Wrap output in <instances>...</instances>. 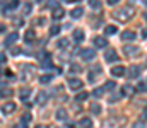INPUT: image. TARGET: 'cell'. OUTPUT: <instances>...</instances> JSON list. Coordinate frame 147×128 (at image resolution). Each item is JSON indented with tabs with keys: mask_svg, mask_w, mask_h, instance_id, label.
<instances>
[{
	"mask_svg": "<svg viewBox=\"0 0 147 128\" xmlns=\"http://www.w3.org/2000/svg\"><path fill=\"white\" fill-rule=\"evenodd\" d=\"M134 15H135V10L127 9V7H123V9H120V10H115V12H113V19H115V21H118V22H127V21H130Z\"/></svg>",
	"mask_w": 147,
	"mask_h": 128,
	"instance_id": "1",
	"label": "cell"
},
{
	"mask_svg": "<svg viewBox=\"0 0 147 128\" xmlns=\"http://www.w3.org/2000/svg\"><path fill=\"white\" fill-rule=\"evenodd\" d=\"M80 56H82V60L89 62V60H94L96 58V51L91 50V48H86V50H80Z\"/></svg>",
	"mask_w": 147,
	"mask_h": 128,
	"instance_id": "2",
	"label": "cell"
},
{
	"mask_svg": "<svg viewBox=\"0 0 147 128\" xmlns=\"http://www.w3.org/2000/svg\"><path fill=\"white\" fill-rule=\"evenodd\" d=\"M82 85H84V82H82L80 79H75V77L69 79V87H70L72 90H79V89H82Z\"/></svg>",
	"mask_w": 147,
	"mask_h": 128,
	"instance_id": "3",
	"label": "cell"
},
{
	"mask_svg": "<svg viewBox=\"0 0 147 128\" xmlns=\"http://www.w3.org/2000/svg\"><path fill=\"white\" fill-rule=\"evenodd\" d=\"M125 74H127V68H125L123 65H116V67L111 68V75H113V77H121V75H125Z\"/></svg>",
	"mask_w": 147,
	"mask_h": 128,
	"instance_id": "4",
	"label": "cell"
},
{
	"mask_svg": "<svg viewBox=\"0 0 147 128\" xmlns=\"http://www.w3.org/2000/svg\"><path fill=\"white\" fill-rule=\"evenodd\" d=\"M140 72H142L140 65H132V67L128 68V77H130V79H137V77L140 75Z\"/></svg>",
	"mask_w": 147,
	"mask_h": 128,
	"instance_id": "5",
	"label": "cell"
},
{
	"mask_svg": "<svg viewBox=\"0 0 147 128\" xmlns=\"http://www.w3.org/2000/svg\"><path fill=\"white\" fill-rule=\"evenodd\" d=\"M106 62H110V63H113V62H118L120 60V56H118V53L115 51V50H110V51H106Z\"/></svg>",
	"mask_w": 147,
	"mask_h": 128,
	"instance_id": "6",
	"label": "cell"
},
{
	"mask_svg": "<svg viewBox=\"0 0 147 128\" xmlns=\"http://www.w3.org/2000/svg\"><path fill=\"white\" fill-rule=\"evenodd\" d=\"M16 111V104L14 103H5L3 106H2V113L3 115H10V113H14Z\"/></svg>",
	"mask_w": 147,
	"mask_h": 128,
	"instance_id": "7",
	"label": "cell"
},
{
	"mask_svg": "<svg viewBox=\"0 0 147 128\" xmlns=\"http://www.w3.org/2000/svg\"><path fill=\"white\" fill-rule=\"evenodd\" d=\"M57 120H60V121H65V120H69V113H67L63 108H60V109L57 111Z\"/></svg>",
	"mask_w": 147,
	"mask_h": 128,
	"instance_id": "8",
	"label": "cell"
},
{
	"mask_svg": "<svg viewBox=\"0 0 147 128\" xmlns=\"http://www.w3.org/2000/svg\"><path fill=\"white\" fill-rule=\"evenodd\" d=\"M77 127H80V128H91V127H92V121H91L89 118H82V120H79V121H77Z\"/></svg>",
	"mask_w": 147,
	"mask_h": 128,
	"instance_id": "9",
	"label": "cell"
},
{
	"mask_svg": "<svg viewBox=\"0 0 147 128\" xmlns=\"http://www.w3.org/2000/svg\"><path fill=\"white\" fill-rule=\"evenodd\" d=\"M46 101H48V94H46V92H38V96H36L38 104H45Z\"/></svg>",
	"mask_w": 147,
	"mask_h": 128,
	"instance_id": "10",
	"label": "cell"
},
{
	"mask_svg": "<svg viewBox=\"0 0 147 128\" xmlns=\"http://www.w3.org/2000/svg\"><path fill=\"white\" fill-rule=\"evenodd\" d=\"M82 14H84V9H82V7H75L72 12H70L72 19H79V17H82Z\"/></svg>",
	"mask_w": 147,
	"mask_h": 128,
	"instance_id": "11",
	"label": "cell"
},
{
	"mask_svg": "<svg viewBox=\"0 0 147 128\" xmlns=\"http://www.w3.org/2000/svg\"><path fill=\"white\" fill-rule=\"evenodd\" d=\"M121 40H125V41H134V40H135V33H134V31H125V33L121 34Z\"/></svg>",
	"mask_w": 147,
	"mask_h": 128,
	"instance_id": "12",
	"label": "cell"
},
{
	"mask_svg": "<svg viewBox=\"0 0 147 128\" xmlns=\"http://www.w3.org/2000/svg\"><path fill=\"white\" fill-rule=\"evenodd\" d=\"M72 38L75 41H82V40H84V31H82V29H75L72 33Z\"/></svg>",
	"mask_w": 147,
	"mask_h": 128,
	"instance_id": "13",
	"label": "cell"
},
{
	"mask_svg": "<svg viewBox=\"0 0 147 128\" xmlns=\"http://www.w3.org/2000/svg\"><path fill=\"white\" fill-rule=\"evenodd\" d=\"M17 38H19V34H17V33H12V34H9V38L5 40V46H10L14 41H17Z\"/></svg>",
	"mask_w": 147,
	"mask_h": 128,
	"instance_id": "14",
	"label": "cell"
},
{
	"mask_svg": "<svg viewBox=\"0 0 147 128\" xmlns=\"http://www.w3.org/2000/svg\"><path fill=\"white\" fill-rule=\"evenodd\" d=\"M94 44H96L98 48H106V46H108V41H106L105 38H96V40H94Z\"/></svg>",
	"mask_w": 147,
	"mask_h": 128,
	"instance_id": "15",
	"label": "cell"
},
{
	"mask_svg": "<svg viewBox=\"0 0 147 128\" xmlns=\"http://www.w3.org/2000/svg\"><path fill=\"white\" fill-rule=\"evenodd\" d=\"M63 15H65L63 9H60V7H58V9H55V12H53V19H55V21H57V19H62Z\"/></svg>",
	"mask_w": 147,
	"mask_h": 128,
	"instance_id": "16",
	"label": "cell"
},
{
	"mask_svg": "<svg viewBox=\"0 0 147 128\" xmlns=\"http://www.w3.org/2000/svg\"><path fill=\"white\" fill-rule=\"evenodd\" d=\"M89 97V94L87 92H79L77 96H75V101H79V103H82V101H86Z\"/></svg>",
	"mask_w": 147,
	"mask_h": 128,
	"instance_id": "17",
	"label": "cell"
},
{
	"mask_svg": "<svg viewBox=\"0 0 147 128\" xmlns=\"http://www.w3.org/2000/svg\"><path fill=\"white\" fill-rule=\"evenodd\" d=\"M34 38H36V33H34V31H26V38H24V40L28 43H31Z\"/></svg>",
	"mask_w": 147,
	"mask_h": 128,
	"instance_id": "18",
	"label": "cell"
},
{
	"mask_svg": "<svg viewBox=\"0 0 147 128\" xmlns=\"http://www.w3.org/2000/svg\"><path fill=\"white\" fill-rule=\"evenodd\" d=\"M105 33H106V34H116V33H118V27H116V26H106Z\"/></svg>",
	"mask_w": 147,
	"mask_h": 128,
	"instance_id": "19",
	"label": "cell"
},
{
	"mask_svg": "<svg viewBox=\"0 0 147 128\" xmlns=\"http://www.w3.org/2000/svg\"><path fill=\"white\" fill-rule=\"evenodd\" d=\"M58 33H60V26H58V24H53V26L50 27V34H51V36H57Z\"/></svg>",
	"mask_w": 147,
	"mask_h": 128,
	"instance_id": "20",
	"label": "cell"
},
{
	"mask_svg": "<svg viewBox=\"0 0 147 128\" xmlns=\"http://www.w3.org/2000/svg\"><path fill=\"white\" fill-rule=\"evenodd\" d=\"M99 74H101V68H96V72H89V80H91V82H94V80H96V77H98Z\"/></svg>",
	"mask_w": 147,
	"mask_h": 128,
	"instance_id": "21",
	"label": "cell"
},
{
	"mask_svg": "<svg viewBox=\"0 0 147 128\" xmlns=\"http://www.w3.org/2000/svg\"><path fill=\"white\" fill-rule=\"evenodd\" d=\"M116 87V84H115V80H108L106 84H105V87H103V90H113Z\"/></svg>",
	"mask_w": 147,
	"mask_h": 128,
	"instance_id": "22",
	"label": "cell"
},
{
	"mask_svg": "<svg viewBox=\"0 0 147 128\" xmlns=\"http://www.w3.org/2000/svg\"><path fill=\"white\" fill-rule=\"evenodd\" d=\"M57 46H58V48H67V46H69V40H67V38H62V40H58Z\"/></svg>",
	"mask_w": 147,
	"mask_h": 128,
	"instance_id": "23",
	"label": "cell"
},
{
	"mask_svg": "<svg viewBox=\"0 0 147 128\" xmlns=\"http://www.w3.org/2000/svg\"><path fill=\"white\" fill-rule=\"evenodd\" d=\"M89 5H91L92 9H96V10L101 9V2H99V0H89Z\"/></svg>",
	"mask_w": 147,
	"mask_h": 128,
	"instance_id": "24",
	"label": "cell"
},
{
	"mask_svg": "<svg viewBox=\"0 0 147 128\" xmlns=\"http://www.w3.org/2000/svg\"><path fill=\"white\" fill-rule=\"evenodd\" d=\"M135 51H139L135 46H125V53H128V55H135Z\"/></svg>",
	"mask_w": 147,
	"mask_h": 128,
	"instance_id": "25",
	"label": "cell"
},
{
	"mask_svg": "<svg viewBox=\"0 0 147 128\" xmlns=\"http://www.w3.org/2000/svg\"><path fill=\"white\" fill-rule=\"evenodd\" d=\"M134 90H135V89H134L132 85H125V87H123V94H128V96H132V94H134Z\"/></svg>",
	"mask_w": 147,
	"mask_h": 128,
	"instance_id": "26",
	"label": "cell"
},
{
	"mask_svg": "<svg viewBox=\"0 0 147 128\" xmlns=\"http://www.w3.org/2000/svg\"><path fill=\"white\" fill-rule=\"evenodd\" d=\"M12 94H14V90H12V89H5L3 92H0V97H10Z\"/></svg>",
	"mask_w": 147,
	"mask_h": 128,
	"instance_id": "27",
	"label": "cell"
},
{
	"mask_svg": "<svg viewBox=\"0 0 147 128\" xmlns=\"http://www.w3.org/2000/svg\"><path fill=\"white\" fill-rule=\"evenodd\" d=\"M50 80H51V75H41V77H39V82H41V84H48Z\"/></svg>",
	"mask_w": 147,
	"mask_h": 128,
	"instance_id": "28",
	"label": "cell"
},
{
	"mask_svg": "<svg viewBox=\"0 0 147 128\" xmlns=\"http://www.w3.org/2000/svg\"><path fill=\"white\" fill-rule=\"evenodd\" d=\"M91 111H92L94 115H99V113H101V106H98V104H91Z\"/></svg>",
	"mask_w": 147,
	"mask_h": 128,
	"instance_id": "29",
	"label": "cell"
},
{
	"mask_svg": "<svg viewBox=\"0 0 147 128\" xmlns=\"http://www.w3.org/2000/svg\"><path fill=\"white\" fill-rule=\"evenodd\" d=\"M101 94H103V89H94V90H92V96H94V97H99Z\"/></svg>",
	"mask_w": 147,
	"mask_h": 128,
	"instance_id": "30",
	"label": "cell"
},
{
	"mask_svg": "<svg viewBox=\"0 0 147 128\" xmlns=\"http://www.w3.org/2000/svg\"><path fill=\"white\" fill-rule=\"evenodd\" d=\"M28 94H29V89H22V90H21V97H22V99H26Z\"/></svg>",
	"mask_w": 147,
	"mask_h": 128,
	"instance_id": "31",
	"label": "cell"
},
{
	"mask_svg": "<svg viewBox=\"0 0 147 128\" xmlns=\"http://www.w3.org/2000/svg\"><path fill=\"white\" fill-rule=\"evenodd\" d=\"M137 89H139V90H140V92H146V82H144V80H142V82H140V84H139V87H137Z\"/></svg>",
	"mask_w": 147,
	"mask_h": 128,
	"instance_id": "32",
	"label": "cell"
},
{
	"mask_svg": "<svg viewBox=\"0 0 147 128\" xmlns=\"http://www.w3.org/2000/svg\"><path fill=\"white\" fill-rule=\"evenodd\" d=\"M17 3H19L17 0H12V2L9 3V7H7V9H14V7H17Z\"/></svg>",
	"mask_w": 147,
	"mask_h": 128,
	"instance_id": "33",
	"label": "cell"
},
{
	"mask_svg": "<svg viewBox=\"0 0 147 128\" xmlns=\"http://www.w3.org/2000/svg\"><path fill=\"white\" fill-rule=\"evenodd\" d=\"M14 128H28V125H26L24 121H21V123H17V125H16Z\"/></svg>",
	"mask_w": 147,
	"mask_h": 128,
	"instance_id": "34",
	"label": "cell"
},
{
	"mask_svg": "<svg viewBox=\"0 0 147 128\" xmlns=\"http://www.w3.org/2000/svg\"><path fill=\"white\" fill-rule=\"evenodd\" d=\"M19 53H21V48H14V50H12V55H14V56H17Z\"/></svg>",
	"mask_w": 147,
	"mask_h": 128,
	"instance_id": "35",
	"label": "cell"
},
{
	"mask_svg": "<svg viewBox=\"0 0 147 128\" xmlns=\"http://www.w3.org/2000/svg\"><path fill=\"white\" fill-rule=\"evenodd\" d=\"M5 62H7V56L3 53H0V63H5Z\"/></svg>",
	"mask_w": 147,
	"mask_h": 128,
	"instance_id": "36",
	"label": "cell"
},
{
	"mask_svg": "<svg viewBox=\"0 0 147 128\" xmlns=\"http://www.w3.org/2000/svg\"><path fill=\"white\" fill-rule=\"evenodd\" d=\"M29 10H31V5H29V3H26V5H24V12H26V14H28V12H29Z\"/></svg>",
	"mask_w": 147,
	"mask_h": 128,
	"instance_id": "37",
	"label": "cell"
},
{
	"mask_svg": "<svg viewBox=\"0 0 147 128\" xmlns=\"http://www.w3.org/2000/svg\"><path fill=\"white\" fill-rule=\"evenodd\" d=\"M118 2H120V0H108V3H110V5H115V3H118Z\"/></svg>",
	"mask_w": 147,
	"mask_h": 128,
	"instance_id": "38",
	"label": "cell"
},
{
	"mask_svg": "<svg viewBox=\"0 0 147 128\" xmlns=\"http://www.w3.org/2000/svg\"><path fill=\"white\" fill-rule=\"evenodd\" d=\"M34 128H48V127H45V125H36Z\"/></svg>",
	"mask_w": 147,
	"mask_h": 128,
	"instance_id": "39",
	"label": "cell"
},
{
	"mask_svg": "<svg viewBox=\"0 0 147 128\" xmlns=\"http://www.w3.org/2000/svg\"><path fill=\"white\" fill-rule=\"evenodd\" d=\"M3 29H5V26H2V24H0V31H3Z\"/></svg>",
	"mask_w": 147,
	"mask_h": 128,
	"instance_id": "40",
	"label": "cell"
}]
</instances>
